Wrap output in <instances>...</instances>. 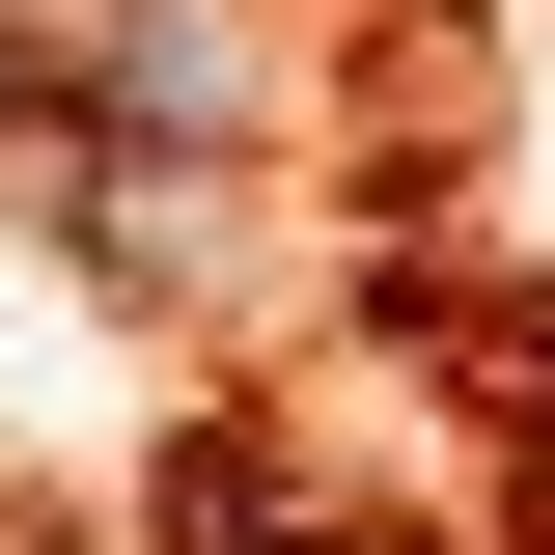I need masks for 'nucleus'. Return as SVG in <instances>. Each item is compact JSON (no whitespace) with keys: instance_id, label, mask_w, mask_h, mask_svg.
I'll return each mask as SVG.
<instances>
[{"instance_id":"obj_1","label":"nucleus","mask_w":555,"mask_h":555,"mask_svg":"<svg viewBox=\"0 0 555 555\" xmlns=\"http://www.w3.org/2000/svg\"><path fill=\"white\" fill-rule=\"evenodd\" d=\"M0 139H28V195H56L83 278H167L195 195L278 139V83H250L222 0H28V28H0Z\"/></svg>"},{"instance_id":"obj_2","label":"nucleus","mask_w":555,"mask_h":555,"mask_svg":"<svg viewBox=\"0 0 555 555\" xmlns=\"http://www.w3.org/2000/svg\"><path fill=\"white\" fill-rule=\"evenodd\" d=\"M195 555H389V528H334V500H278V473H195Z\"/></svg>"}]
</instances>
